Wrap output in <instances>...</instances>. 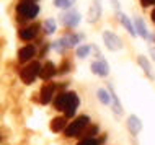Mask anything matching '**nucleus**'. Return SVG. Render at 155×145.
<instances>
[{
	"instance_id": "f257e3e1",
	"label": "nucleus",
	"mask_w": 155,
	"mask_h": 145,
	"mask_svg": "<svg viewBox=\"0 0 155 145\" xmlns=\"http://www.w3.org/2000/svg\"><path fill=\"white\" fill-rule=\"evenodd\" d=\"M78 105H80V101H78L77 93H74V92L59 93L56 96V99H54V108L59 109V111H64L67 118H72V116L75 114Z\"/></svg>"
},
{
	"instance_id": "f03ea898",
	"label": "nucleus",
	"mask_w": 155,
	"mask_h": 145,
	"mask_svg": "<svg viewBox=\"0 0 155 145\" xmlns=\"http://www.w3.org/2000/svg\"><path fill=\"white\" fill-rule=\"evenodd\" d=\"M90 119L88 116H78L74 122H70L69 127H65V135L67 137H77V135H82V132L90 126Z\"/></svg>"
},
{
	"instance_id": "7ed1b4c3",
	"label": "nucleus",
	"mask_w": 155,
	"mask_h": 145,
	"mask_svg": "<svg viewBox=\"0 0 155 145\" xmlns=\"http://www.w3.org/2000/svg\"><path fill=\"white\" fill-rule=\"evenodd\" d=\"M41 64L39 62H31V64H28L25 69H21V72H20V78L23 80V83L26 85H31L33 82L36 80V77L41 73Z\"/></svg>"
},
{
	"instance_id": "20e7f679",
	"label": "nucleus",
	"mask_w": 155,
	"mask_h": 145,
	"mask_svg": "<svg viewBox=\"0 0 155 145\" xmlns=\"http://www.w3.org/2000/svg\"><path fill=\"white\" fill-rule=\"evenodd\" d=\"M39 13V7L35 2H21L16 7V15L20 20H31Z\"/></svg>"
},
{
	"instance_id": "39448f33",
	"label": "nucleus",
	"mask_w": 155,
	"mask_h": 145,
	"mask_svg": "<svg viewBox=\"0 0 155 145\" xmlns=\"http://www.w3.org/2000/svg\"><path fill=\"white\" fill-rule=\"evenodd\" d=\"M103 41H104V44H106V47L110 49V51H119V49H123L121 39L111 31H104L103 33Z\"/></svg>"
},
{
	"instance_id": "423d86ee",
	"label": "nucleus",
	"mask_w": 155,
	"mask_h": 145,
	"mask_svg": "<svg viewBox=\"0 0 155 145\" xmlns=\"http://www.w3.org/2000/svg\"><path fill=\"white\" fill-rule=\"evenodd\" d=\"M54 92H56V85L54 83H44L43 88H41V103L43 105H48L51 103V99L54 96Z\"/></svg>"
},
{
	"instance_id": "0eeeda50",
	"label": "nucleus",
	"mask_w": 155,
	"mask_h": 145,
	"mask_svg": "<svg viewBox=\"0 0 155 145\" xmlns=\"http://www.w3.org/2000/svg\"><path fill=\"white\" fill-rule=\"evenodd\" d=\"M61 18H62V21H64L65 26H70V28L77 26V24L80 23V13H78V11H75V10L67 11V13H64Z\"/></svg>"
},
{
	"instance_id": "6e6552de",
	"label": "nucleus",
	"mask_w": 155,
	"mask_h": 145,
	"mask_svg": "<svg viewBox=\"0 0 155 145\" xmlns=\"http://www.w3.org/2000/svg\"><path fill=\"white\" fill-rule=\"evenodd\" d=\"M91 72L100 75V77H106L108 72H110V67H108V64L103 59H98L91 64Z\"/></svg>"
},
{
	"instance_id": "1a4fd4ad",
	"label": "nucleus",
	"mask_w": 155,
	"mask_h": 145,
	"mask_svg": "<svg viewBox=\"0 0 155 145\" xmlns=\"http://www.w3.org/2000/svg\"><path fill=\"white\" fill-rule=\"evenodd\" d=\"M35 54H36V49L35 46H25L20 49V52H18V60L20 62H28L31 59V57H35Z\"/></svg>"
},
{
	"instance_id": "9d476101",
	"label": "nucleus",
	"mask_w": 155,
	"mask_h": 145,
	"mask_svg": "<svg viewBox=\"0 0 155 145\" xmlns=\"http://www.w3.org/2000/svg\"><path fill=\"white\" fill-rule=\"evenodd\" d=\"M127 127H129V130H131V134H139V132L142 130V122H140V119L137 118V116H129V119H127Z\"/></svg>"
},
{
	"instance_id": "9b49d317",
	"label": "nucleus",
	"mask_w": 155,
	"mask_h": 145,
	"mask_svg": "<svg viewBox=\"0 0 155 145\" xmlns=\"http://www.w3.org/2000/svg\"><path fill=\"white\" fill-rule=\"evenodd\" d=\"M100 15H101V5H100L98 0H95V2L91 3V7H90V11H88V21L95 23L96 20L100 18Z\"/></svg>"
},
{
	"instance_id": "f8f14e48",
	"label": "nucleus",
	"mask_w": 155,
	"mask_h": 145,
	"mask_svg": "<svg viewBox=\"0 0 155 145\" xmlns=\"http://www.w3.org/2000/svg\"><path fill=\"white\" fill-rule=\"evenodd\" d=\"M56 73H57V70H56V67H54V64H52V62H46V64H44V67L41 69L39 77L43 78V80H48V78L54 77Z\"/></svg>"
},
{
	"instance_id": "ddd939ff",
	"label": "nucleus",
	"mask_w": 155,
	"mask_h": 145,
	"mask_svg": "<svg viewBox=\"0 0 155 145\" xmlns=\"http://www.w3.org/2000/svg\"><path fill=\"white\" fill-rule=\"evenodd\" d=\"M38 30H39V26L38 24H33V26H28V28H23L21 31H20V38L25 39V41H30L36 36Z\"/></svg>"
},
{
	"instance_id": "4468645a",
	"label": "nucleus",
	"mask_w": 155,
	"mask_h": 145,
	"mask_svg": "<svg viewBox=\"0 0 155 145\" xmlns=\"http://www.w3.org/2000/svg\"><path fill=\"white\" fill-rule=\"evenodd\" d=\"M134 28H136L137 34H140L144 39H147V38H149V34H147V28H145L144 20H142V18H136V20H134Z\"/></svg>"
},
{
	"instance_id": "2eb2a0df",
	"label": "nucleus",
	"mask_w": 155,
	"mask_h": 145,
	"mask_svg": "<svg viewBox=\"0 0 155 145\" xmlns=\"http://www.w3.org/2000/svg\"><path fill=\"white\" fill-rule=\"evenodd\" d=\"M64 129H65V118L59 116V118H54L51 121V130L52 132H61Z\"/></svg>"
},
{
	"instance_id": "dca6fc26",
	"label": "nucleus",
	"mask_w": 155,
	"mask_h": 145,
	"mask_svg": "<svg viewBox=\"0 0 155 145\" xmlns=\"http://www.w3.org/2000/svg\"><path fill=\"white\" fill-rule=\"evenodd\" d=\"M119 20H121V24H123L126 30L129 31V34H131V36H136V33H137V31H136V28L132 26V23L129 21L127 16H126V15H119Z\"/></svg>"
},
{
	"instance_id": "f3484780",
	"label": "nucleus",
	"mask_w": 155,
	"mask_h": 145,
	"mask_svg": "<svg viewBox=\"0 0 155 145\" xmlns=\"http://www.w3.org/2000/svg\"><path fill=\"white\" fill-rule=\"evenodd\" d=\"M110 95H111V101H113V108H114V113L116 114H121L123 113V109H121V105H119V99L116 96L114 90H113V86H110Z\"/></svg>"
},
{
	"instance_id": "a211bd4d",
	"label": "nucleus",
	"mask_w": 155,
	"mask_h": 145,
	"mask_svg": "<svg viewBox=\"0 0 155 145\" xmlns=\"http://www.w3.org/2000/svg\"><path fill=\"white\" fill-rule=\"evenodd\" d=\"M139 65L142 69H144V72H145V75L147 77H150V78H153V73H152V69H150V65H149V62H147V59L145 57H139Z\"/></svg>"
},
{
	"instance_id": "6ab92c4d",
	"label": "nucleus",
	"mask_w": 155,
	"mask_h": 145,
	"mask_svg": "<svg viewBox=\"0 0 155 145\" xmlns=\"http://www.w3.org/2000/svg\"><path fill=\"white\" fill-rule=\"evenodd\" d=\"M96 134H98V126H88L82 132V137L83 139H93V135H96Z\"/></svg>"
},
{
	"instance_id": "aec40b11",
	"label": "nucleus",
	"mask_w": 155,
	"mask_h": 145,
	"mask_svg": "<svg viewBox=\"0 0 155 145\" xmlns=\"http://www.w3.org/2000/svg\"><path fill=\"white\" fill-rule=\"evenodd\" d=\"M98 98L103 105H110L111 103V95H108L106 90H98Z\"/></svg>"
},
{
	"instance_id": "412c9836",
	"label": "nucleus",
	"mask_w": 155,
	"mask_h": 145,
	"mask_svg": "<svg viewBox=\"0 0 155 145\" xmlns=\"http://www.w3.org/2000/svg\"><path fill=\"white\" fill-rule=\"evenodd\" d=\"M44 30H46L48 34H52V33L56 31V23H54L52 18H49V20H46V21H44Z\"/></svg>"
},
{
	"instance_id": "4be33fe9",
	"label": "nucleus",
	"mask_w": 155,
	"mask_h": 145,
	"mask_svg": "<svg viewBox=\"0 0 155 145\" xmlns=\"http://www.w3.org/2000/svg\"><path fill=\"white\" fill-rule=\"evenodd\" d=\"M54 5L59 7V8H70L72 0H54Z\"/></svg>"
},
{
	"instance_id": "5701e85b",
	"label": "nucleus",
	"mask_w": 155,
	"mask_h": 145,
	"mask_svg": "<svg viewBox=\"0 0 155 145\" xmlns=\"http://www.w3.org/2000/svg\"><path fill=\"white\" fill-rule=\"evenodd\" d=\"M90 52V46H80L77 49V57H87Z\"/></svg>"
},
{
	"instance_id": "b1692460",
	"label": "nucleus",
	"mask_w": 155,
	"mask_h": 145,
	"mask_svg": "<svg viewBox=\"0 0 155 145\" xmlns=\"http://www.w3.org/2000/svg\"><path fill=\"white\" fill-rule=\"evenodd\" d=\"M77 145H98V140L96 139H83Z\"/></svg>"
},
{
	"instance_id": "393cba45",
	"label": "nucleus",
	"mask_w": 155,
	"mask_h": 145,
	"mask_svg": "<svg viewBox=\"0 0 155 145\" xmlns=\"http://www.w3.org/2000/svg\"><path fill=\"white\" fill-rule=\"evenodd\" d=\"M67 70H69V64H67V62H64V64H62V67L57 69V73H65Z\"/></svg>"
},
{
	"instance_id": "a878e982",
	"label": "nucleus",
	"mask_w": 155,
	"mask_h": 145,
	"mask_svg": "<svg viewBox=\"0 0 155 145\" xmlns=\"http://www.w3.org/2000/svg\"><path fill=\"white\" fill-rule=\"evenodd\" d=\"M142 7H149V5H155V0H140Z\"/></svg>"
},
{
	"instance_id": "bb28decb",
	"label": "nucleus",
	"mask_w": 155,
	"mask_h": 145,
	"mask_svg": "<svg viewBox=\"0 0 155 145\" xmlns=\"http://www.w3.org/2000/svg\"><path fill=\"white\" fill-rule=\"evenodd\" d=\"M150 54H152V57L155 59V47H152V49H150Z\"/></svg>"
},
{
	"instance_id": "cd10ccee",
	"label": "nucleus",
	"mask_w": 155,
	"mask_h": 145,
	"mask_svg": "<svg viewBox=\"0 0 155 145\" xmlns=\"http://www.w3.org/2000/svg\"><path fill=\"white\" fill-rule=\"evenodd\" d=\"M152 21L155 23V8H153V11H152Z\"/></svg>"
},
{
	"instance_id": "c85d7f7f",
	"label": "nucleus",
	"mask_w": 155,
	"mask_h": 145,
	"mask_svg": "<svg viewBox=\"0 0 155 145\" xmlns=\"http://www.w3.org/2000/svg\"><path fill=\"white\" fill-rule=\"evenodd\" d=\"M28 2H33V0H28Z\"/></svg>"
},
{
	"instance_id": "c756f323",
	"label": "nucleus",
	"mask_w": 155,
	"mask_h": 145,
	"mask_svg": "<svg viewBox=\"0 0 155 145\" xmlns=\"http://www.w3.org/2000/svg\"><path fill=\"white\" fill-rule=\"evenodd\" d=\"M72 2H74V0H72Z\"/></svg>"
}]
</instances>
